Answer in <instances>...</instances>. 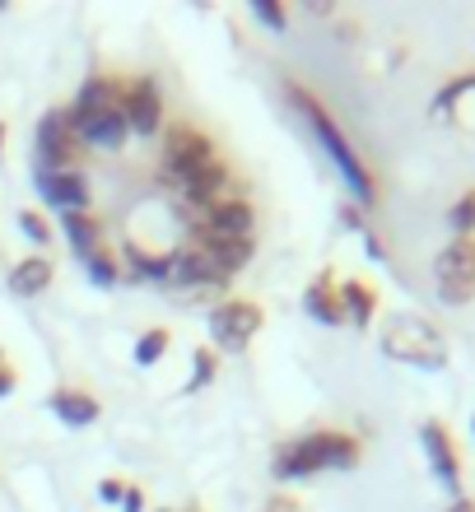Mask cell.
<instances>
[{"mask_svg": "<svg viewBox=\"0 0 475 512\" xmlns=\"http://www.w3.org/2000/svg\"><path fill=\"white\" fill-rule=\"evenodd\" d=\"M210 382H215V350H196L191 354V382L187 387L201 391V387H210Z\"/></svg>", "mask_w": 475, "mask_h": 512, "instance_id": "cell-27", "label": "cell"}, {"mask_svg": "<svg viewBox=\"0 0 475 512\" xmlns=\"http://www.w3.org/2000/svg\"><path fill=\"white\" fill-rule=\"evenodd\" d=\"M471 429H475V419H471Z\"/></svg>", "mask_w": 475, "mask_h": 512, "instance_id": "cell-36", "label": "cell"}, {"mask_svg": "<svg viewBox=\"0 0 475 512\" xmlns=\"http://www.w3.org/2000/svg\"><path fill=\"white\" fill-rule=\"evenodd\" d=\"M126 261H131V280H168L173 275V252H140L136 243H126Z\"/></svg>", "mask_w": 475, "mask_h": 512, "instance_id": "cell-21", "label": "cell"}, {"mask_svg": "<svg viewBox=\"0 0 475 512\" xmlns=\"http://www.w3.org/2000/svg\"><path fill=\"white\" fill-rule=\"evenodd\" d=\"M252 14H257L261 24L266 28H275V33H285V5H280V0H257V5H252Z\"/></svg>", "mask_w": 475, "mask_h": 512, "instance_id": "cell-28", "label": "cell"}, {"mask_svg": "<svg viewBox=\"0 0 475 512\" xmlns=\"http://www.w3.org/2000/svg\"><path fill=\"white\" fill-rule=\"evenodd\" d=\"M14 387H19V373H14V364L5 359V350H0V396H10Z\"/></svg>", "mask_w": 475, "mask_h": 512, "instance_id": "cell-30", "label": "cell"}, {"mask_svg": "<svg viewBox=\"0 0 475 512\" xmlns=\"http://www.w3.org/2000/svg\"><path fill=\"white\" fill-rule=\"evenodd\" d=\"M261 326H266V312H261V303H252V298H224V303L210 312V340L229 354H243L247 345L257 340Z\"/></svg>", "mask_w": 475, "mask_h": 512, "instance_id": "cell-6", "label": "cell"}, {"mask_svg": "<svg viewBox=\"0 0 475 512\" xmlns=\"http://www.w3.org/2000/svg\"><path fill=\"white\" fill-rule=\"evenodd\" d=\"M448 229L457 233V238H475V187L457 196V205L448 210Z\"/></svg>", "mask_w": 475, "mask_h": 512, "instance_id": "cell-23", "label": "cell"}, {"mask_svg": "<svg viewBox=\"0 0 475 512\" xmlns=\"http://www.w3.org/2000/svg\"><path fill=\"white\" fill-rule=\"evenodd\" d=\"M122 512H145V494L136 485H126V499H122Z\"/></svg>", "mask_w": 475, "mask_h": 512, "instance_id": "cell-32", "label": "cell"}, {"mask_svg": "<svg viewBox=\"0 0 475 512\" xmlns=\"http://www.w3.org/2000/svg\"><path fill=\"white\" fill-rule=\"evenodd\" d=\"M168 280L191 284V289H205V284H229V275H224L201 247L191 243V247H182V252H173V275H168Z\"/></svg>", "mask_w": 475, "mask_h": 512, "instance_id": "cell-15", "label": "cell"}, {"mask_svg": "<svg viewBox=\"0 0 475 512\" xmlns=\"http://www.w3.org/2000/svg\"><path fill=\"white\" fill-rule=\"evenodd\" d=\"M340 312H345V322H350L354 331H364V326L373 322V312H378V294H373L364 280H345L340 284Z\"/></svg>", "mask_w": 475, "mask_h": 512, "instance_id": "cell-19", "label": "cell"}, {"mask_svg": "<svg viewBox=\"0 0 475 512\" xmlns=\"http://www.w3.org/2000/svg\"><path fill=\"white\" fill-rule=\"evenodd\" d=\"M382 354L392 359V364H406V368H448V340L438 331L429 317L420 312H392L387 322H382Z\"/></svg>", "mask_w": 475, "mask_h": 512, "instance_id": "cell-3", "label": "cell"}, {"mask_svg": "<svg viewBox=\"0 0 475 512\" xmlns=\"http://www.w3.org/2000/svg\"><path fill=\"white\" fill-rule=\"evenodd\" d=\"M187 512H196V508H187Z\"/></svg>", "mask_w": 475, "mask_h": 512, "instance_id": "cell-37", "label": "cell"}, {"mask_svg": "<svg viewBox=\"0 0 475 512\" xmlns=\"http://www.w3.org/2000/svg\"><path fill=\"white\" fill-rule=\"evenodd\" d=\"M434 289H438V303H448V308H466L471 303L475 298V238H452L434 256Z\"/></svg>", "mask_w": 475, "mask_h": 512, "instance_id": "cell-4", "label": "cell"}, {"mask_svg": "<svg viewBox=\"0 0 475 512\" xmlns=\"http://www.w3.org/2000/svg\"><path fill=\"white\" fill-rule=\"evenodd\" d=\"M285 94H289V103L303 112V122L313 126V135L322 140V149H326V159L336 163V173H340V182L350 187V196L359 205H378V177L364 168V159L354 154V145L345 140V131L336 126V117L322 108L313 98V89H303L299 80H285Z\"/></svg>", "mask_w": 475, "mask_h": 512, "instance_id": "cell-1", "label": "cell"}, {"mask_svg": "<svg viewBox=\"0 0 475 512\" xmlns=\"http://www.w3.org/2000/svg\"><path fill=\"white\" fill-rule=\"evenodd\" d=\"M177 187H182V196H187L191 205H205V210H210L215 201H224V187H229V163H224V154H215L210 163H201V168L187 173Z\"/></svg>", "mask_w": 475, "mask_h": 512, "instance_id": "cell-12", "label": "cell"}, {"mask_svg": "<svg viewBox=\"0 0 475 512\" xmlns=\"http://www.w3.org/2000/svg\"><path fill=\"white\" fill-rule=\"evenodd\" d=\"M19 233H24L28 243H38V247L52 243V224H47L38 210H19Z\"/></svg>", "mask_w": 475, "mask_h": 512, "instance_id": "cell-26", "label": "cell"}, {"mask_svg": "<svg viewBox=\"0 0 475 512\" xmlns=\"http://www.w3.org/2000/svg\"><path fill=\"white\" fill-rule=\"evenodd\" d=\"M84 266H89V280H94V284H117V280H122V256L108 252V247H98Z\"/></svg>", "mask_w": 475, "mask_h": 512, "instance_id": "cell-24", "label": "cell"}, {"mask_svg": "<svg viewBox=\"0 0 475 512\" xmlns=\"http://www.w3.org/2000/svg\"><path fill=\"white\" fill-rule=\"evenodd\" d=\"M33 182H38V191L61 215L89 210V182H84V173H33Z\"/></svg>", "mask_w": 475, "mask_h": 512, "instance_id": "cell-13", "label": "cell"}, {"mask_svg": "<svg viewBox=\"0 0 475 512\" xmlns=\"http://www.w3.org/2000/svg\"><path fill=\"white\" fill-rule=\"evenodd\" d=\"M219 149L210 145V135L196 131L191 122H177L168 126V135H163V168H168V177L173 182H182L187 173H196L201 163H210Z\"/></svg>", "mask_w": 475, "mask_h": 512, "instance_id": "cell-7", "label": "cell"}, {"mask_svg": "<svg viewBox=\"0 0 475 512\" xmlns=\"http://www.w3.org/2000/svg\"><path fill=\"white\" fill-rule=\"evenodd\" d=\"M98 499L103 503H117V508H122V499H126V480H103V485H98Z\"/></svg>", "mask_w": 475, "mask_h": 512, "instance_id": "cell-29", "label": "cell"}, {"mask_svg": "<svg viewBox=\"0 0 475 512\" xmlns=\"http://www.w3.org/2000/svg\"><path fill=\"white\" fill-rule=\"evenodd\" d=\"M52 415L61 419V424H70V429H89L103 410H98V401L89 396V391H80V387H61V391H52Z\"/></svg>", "mask_w": 475, "mask_h": 512, "instance_id": "cell-16", "label": "cell"}, {"mask_svg": "<svg viewBox=\"0 0 475 512\" xmlns=\"http://www.w3.org/2000/svg\"><path fill=\"white\" fill-rule=\"evenodd\" d=\"M420 443H424V452H429V466H434L438 485L448 489V499H462V457H457V443H452L448 424L429 419L420 429Z\"/></svg>", "mask_w": 475, "mask_h": 512, "instance_id": "cell-9", "label": "cell"}, {"mask_svg": "<svg viewBox=\"0 0 475 512\" xmlns=\"http://www.w3.org/2000/svg\"><path fill=\"white\" fill-rule=\"evenodd\" d=\"M471 89H475V70H466V75H452V80L438 89V98H434V117H443V122H448L452 108H457V103H462Z\"/></svg>", "mask_w": 475, "mask_h": 512, "instance_id": "cell-22", "label": "cell"}, {"mask_svg": "<svg viewBox=\"0 0 475 512\" xmlns=\"http://www.w3.org/2000/svg\"><path fill=\"white\" fill-rule=\"evenodd\" d=\"M52 275H56V266L47 261V256H24V261L10 270V289L19 298H38L42 289L52 284Z\"/></svg>", "mask_w": 475, "mask_h": 512, "instance_id": "cell-20", "label": "cell"}, {"mask_svg": "<svg viewBox=\"0 0 475 512\" xmlns=\"http://www.w3.org/2000/svg\"><path fill=\"white\" fill-rule=\"evenodd\" d=\"M112 108H122V80L89 75V80L80 84V94H75L66 117H94V112H112Z\"/></svg>", "mask_w": 475, "mask_h": 512, "instance_id": "cell-14", "label": "cell"}, {"mask_svg": "<svg viewBox=\"0 0 475 512\" xmlns=\"http://www.w3.org/2000/svg\"><path fill=\"white\" fill-rule=\"evenodd\" d=\"M303 308H308V317H313V322H322V326H340V322H345V312H340V289H336V280H331V270H322V275L308 284Z\"/></svg>", "mask_w": 475, "mask_h": 512, "instance_id": "cell-17", "label": "cell"}, {"mask_svg": "<svg viewBox=\"0 0 475 512\" xmlns=\"http://www.w3.org/2000/svg\"><path fill=\"white\" fill-rule=\"evenodd\" d=\"M359 457H364V447H359L354 433L317 429V433H308V438H299V443L280 447L271 461V475L280 485H289V480H308V475H317V471H354Z\"/></svg>", "mask_w": 475, "mask_h": 512, "instance_id": "cell-2", "label": "cell"}, {"mask_svg": "<svg viewBox=\"0 0 475 512\" xmlns=\"http://www.w3.org/2000/svg\"><path fill=\"white\" fill-rule=\"evenodd\" d=\"M80 159V135L66 112H47L33 135V173H75Z\"/></svg>", "mask_w": 475, "mask_h": 512, "instance_id": "cell-5", "label": "cell"}, {"mask_svg": "<svg viewBox=\"0 0 475 512\" xmlns=\"http://www.w3.org/2000/svg\"><path fill=\"white\" fill-rule=\"evenodd\" d=\"M61 229H66V243L80 261H89V256L103 247V224H98L89 210H70V215H61Z\"/></svg>", "mask_w": 475, "mask_h": 512, "instance_id": "cell-18", "label": "cell"}, {"mask_svg": "<svg viewBox=\"0 0 475 512\" xmlns=\"http://www.w3.org/2000/svg\"><path fill=\"white\" fill-rule=\"evenodd\" d=\"M448 512H475V503H471V499H452Z\"/></svg>", "mask_w": 475, "mask_h": 512, "instance_id": "cell-33", "label": "cell"}, {"mask_svg": "<svg viewBox=\"0 0 475 512\" xmlns=\"http://www.w3.org/2000/svg\"><path fill=\"white\" fill-rule=\"evenodd\" d=\"M70 126H75V135H80V145H94V149H108V154H117V149L126 145V117L122 108L112 112H94V117H70Z\"/></svg>", "mask_w": 475, "mask_h": 512, "instance_id": "cell-11", "label": "cell"}, {"mask_svg": "<svg viewBox=\"0 0 475 512\" xmlns=\"http://www.w3.org/2000/svg\"><path fill=\"white\" fill-rule=\"evenodd\" d=\"M5 135H10V126L0 122V159H5Z\"/></svg>", "mask_w": 475, "mask_h": 512, "instance_id": "cell-34", "label": "cell"}, {"mask_svg": "<svg viewBox=\"0 0 475 512\" xmlns=\"http://www.w3.org/2000/svg\"><path fill=\"white\" fill-rule=\"evenodd\" d=\"M154 512H168V508H154Z\"/></svg>", "mask_w": 475, "mask_h": 512, "instance_id": "cell-35", "label": "cell"}, {"mask_svg": "<svg viewBox=\"0 0 475 512\" xmlns=\"http://www.w3.org/2000/svg\"><path fill=\"white\" fill-rule=\"evenodd\" d=\"M168 331H163V326H154V331H145V336L136 340V364L140 368H154L163 359V354H168Z\"/></svg>", "mask_w": 475, "mask_h": 512, "instance_id": "cell-25", "label": "cell"}, {"mask_svg": "<svg viewBox=\"0 0 475 512\" xmlns=\"http://www.w3.org/2000/svg\"><path fill=\"white\" fill-rule=\"evenodd\" d=\"M261 512H299V499H289V494H271V503Z\"/></svg>", "mask_w": 475, "mask_h": 512, "instance_id": "cell-31", "label": "cell"}, {"mask_svg": "<svg viewBox=\"0 0 475 512\" xmlns=\"http://www.w3.org/2000/svg\"><path fill=\"white\" fill-rule=\"evenodd\" d=\"M201 229L210 233V238H233V243H252V229H257V210L247 201H238V196H224V201H215L210 210H205Z\"/></svg>", "mask_w": 475, "mask_h": 512, "instance_id": "cell-10", "label": "cell"}, {"mask_svg": "<svg viewBox=\"0 0 475 512\" xmlns=\"http://www.w3.org/2000/svg\"><path fill=\"white\" fill-rule=\"evenodd\" d=\"M122 117H126V131L136 135H154L163 126V94L154 75H136V80L122 84Z\"/></svg>", "mask_w": 475, "mask_h": 512, "instance_id": "cell-8", "label": "cell"}]
</instances>
